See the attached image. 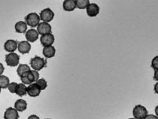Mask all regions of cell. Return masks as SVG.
I'll return each mask as SVG.
<instances>
[{
  "instance_id": "obj_1",
  "label": "cell",
  "mask_w": 158,
  "mask_h": 119,
  "mask_svg": "<svg viewBox=\"0 0 158 119\" xmlns=\"http://www.w3.org/2000/svg\"><path fill=\"white\" fill-rule=\"evenodd\" d=\"M39 73L37 71L31 70L23 73L20 77L23 83L30 85L39 79Z\"/></svg>"
},
{
  "instance_id": "obj_2",
  "label": "cell",
  "mask_w": 158,
  "mask_h": 119,
  "mask_svg": "<svg viewBox=\"0 0 158 119\" xmlns=\"http://www.w3.org/2000/svg\"><path fill=\"white\" fill-rule=\"evenodd\" d=\"M46 63V61L43 58L36 56L31 59L30 64L34 70L39 71L45 67Z\"/></svg>"
},
{
  "instance_id": "obj_3",
  "label": "cell",
  "mask_w": 158,
  "mask_h": 119,
  "mask_svg": "<svg viewBox=\"0 0 158 119\" xmlns=\"http://www.w3.org/2000/svg\"><path fill=\"white\" fill-rule=\"evenodd\" d=\"M146 108L141 104L135 105L133 108V116L136 119H143L148 114Z\"/></svg>"
},
{
  "instance_id": "obj_4",
  "label": "cell",
  "mask_w": 158,
  "mask_h": 119,
  "mask_svg": "<svg viewBox=\"0 0 158 119\" xmlns=\"http://www.w3.org/2000/svg\"><path fill=\"white\" fill-rule=\"evenodd\" d=\"M26 23L29 26L34 27L38 26L40 20V16L35 12H31L25 17Z\"/></svg>"
},
{
  "instance_id": "obj_5",
  "label": "cell",
  "mask_w": 158,
  "mask_h": 119,
  "mask_svg": "<svg viewBox=\"0 0 158 119\" xmlns=\"http://www.w3.org/2000/svg\"><path fill=\"white\" fill-rule=\"evenodd\" d=\"M20 60L19 56L14 52H10L5 56V61L7 65L9 66L14 67L17 66Z\"/></svg>"
},
{
  "instance_id": "obj_6",
  "label": "cell",
  "mask_w": 158,
  "mask_h": 119,
  "mask_svg": "<svg viewBox=\"0 0 158 119\" xmlns=\"http://www.w3.org/2000/svg\"><path fill=\"white\" fill-rule=\"evenodd\" d=\"M54 15V12L51 9L47 8L41 11L40 17L43 22L48 23L52 20Z\"/></svg>"
},
{
  "instance_id": "obj_7",
  "label": "cell",
  "mask_w": 158,
  "mask_h": 119,
  "mask_svg": "<svg viewBox=\"0 0 158 119\" xmlns=\"http://www.w3.org/2000/svg\"><path fill=\"white\" fill-rule=\"evenodd\" d=\"M37 31L41 35L50 33L51 32L52 27L48 23L42 22L37 26Z\"/></svg>"
},
{
  "instance_id": "obj_8",
  "label": "cell",
  "mask_w": 158,
  "mask_h": 119,
  "mask_svg": "<svg viewBox=\"0 0 158 119\" xmlns=\"http://www.w3.org/2000/svg\"><path fill=\"white\" fill-rule=\"evenodd\" d=\"M40 41L44 47L51 46L54 42V36L51 33L42 35L40 37Z\"/></svg>"
},
{
  "instance_id": "obj_9",
  "label": "cell",
  "mask_w": 158,
  "mask_h": 119,
  "mask_svg": "<svg viewBox=\"0 0 158 119\" xmlns=\"http://www.w3.org/2000/svg\"><path fill=\"white\" fill-rule=\"evenodd\" d=\"M41 90L37 85L35 83H32L27 87V93L31 97L38 96L41 93Z\"/></svg>"
},
{
  "instance_id": "obj_10",
  "label": "cell",
  "mask_w": 158,
  "mask_h": 119,
  "mask_svg": "<svg viewBox=\"0 0 158 119\" xmlns=\"http://www.w3.org/2000/svg\"><path fill=\"white\" fill-rule=\"evenodd\" d=\"M100 7L96 3H90L86 8V11L88 15L90 17L96 16L99 12Z\"/></svg>"
},
{
  "instance_id": "obj_11",
  "label": "cell",
  "mask_w": 158,
  "mask_h": 119,
  "mask_svg": "<svg viewBox=\"0 0 158 119\" xmlns=\"http://www.w3.org/2000/svg\"><path fill=\"white\" fill-rule=\"evenodd\" d=\"M39 34L37 30L34 29H28L26 33L25 37L28 42H33L38 38Z\"/></svg>"
},
{
  "instance_id": "obj_12",
  "label": "cell",
  "mask_w": 158,
  "mask_h": 119,
  "mask_svg": "<svg viewBox=\"0 0 158 119\" xmlns=\"http://www.w3.org/2000/svg\"><path fill=\"white\" fill-rule=\"evenodd\" d=\"M17 48L19 52L25 54L29 52L31 48V46L27 41H22L18 44Z\"/></svg>"
},
{
  "instance_id": "obj_13",
  "label": "cell",
  "mask_w": 158,
  "mask_h": 119,
  "mask_svg": "<svg viewBox=\"0 0 158 119\" xmlns=\"http://www.w3.org/2000/svg\"><path fill=\"white\" fill-rule=\"evenodd\" d=\"M19 117L18 111L11 107L7 108L4 113V117L5 119H18Z\"/></svg>"
},
{
  "instance_id": "obj_14",
  "label": "cell",
  "mask_w": 158,
  "mask_h": 119,
  "mask_svg": "<svg viewBox=\"0 0 158 119\" xmlns=\"http://www.w3.org/2000/svg\"><path fill=\"white\" fill-rule=\"evenodd\" d=\"M17 42L13 39H8L4 43V49L6 51L10 53L14 52L17 48Z\"/></svg>"
},
{
  "instance_id": "obj_15",
  "label": "cell",
  "mask_w": 158,
  "mask_h": 119,
  "mask_svg": "<svg viewBox=\"0 0 158 119\" xmlns=\"http://www.w3.org/2000/svg\"><path fill=\"white\" fill-rule=\"evenodd\" d=\"M56 50L52 45L44 47L43 54L46 58H50L53 57L55 54Z\"/></svg>"
},
{
  "instance_id": "obj_16",
  "label": "cell",
  "mask_w": 158,
  "mask_h": 119,
  "mask_svg": "<svg viewBox=\"0 0 158 119\" xmlns=\"http://www.w3.org/2000/svg\"><path fill=\"white\" fill-rule=\"evenodd\" d=\"M63 7L65 11H71L76 7L75 0H66L64 1Z\"/></svg>"
},
{
  "instance_id": "obj_17",
  "label": "cell",
  "mask_w": 158,
  "mask_h": 119,
  "mask_svg": "<svg viewBox=\"0 0 158 119\" xmlns=\"http://www.w3.org/2000/svg\"><path fill=\"white\" fill-rule=\"evenodd\" d=\"M27 107L26 101L22 99H17L15 103L14 107L18 111L23 112L25 110Z\"/></svg>"
},
{
  "instance_id": "obj_18",
  "label": "cell",
  "mask_w": 158,
  "mask_h": 119,
  "mask_svg": "<svg viewBox=\"0 0 158 119\" xmlns=\"http://www.w3.org/2000/svg\"><path fill=\"white\" fill-rule=\"evenodd\" d=\"M15 29L16 32L19 33H24L26 31L27 28L26 22L19 21L17 22L15 25Z\"/></svg>"
},
{
  "instance_id": "obj_19",
  "label": "cell",
  "mask_w": 158,
  "mask_h": 119,
  "mask_svg": "<svg viewBox=\"0 0 158 119\" xmlns=\"http://www.w3.org/2000/svg\"><path fill=\"white\" fill-rule=\"evenodd\" d=\"M27 93V87L23 83L18 84L15 93L20 96L25 95Z\"/></svg>"
},
{
  "instance_id": "obj_20",
  "label": "cell",
  "mask_w": 158,
  "mask_h": 119,
  "mask_svg": "<svg viewBox=\"0 0 158 119\" xmlns=\"http://www.w3.org/2000/svg\"><path fill=\"white\" fill-rule=\"evenodd\" d=\"M30 70V68L28 65L21 64L18 67L17 69V72L18 75L20 77L23 73Z\"/></svg>"
},
{
  "instance_id": "obj_21",
  "label": "cell",
  "mask_w": 158,
  "mask_h": 119,
  "mask_svg": "<svg viewBox=\"0 0 158 119\" xmlns=\"http://www.w3.org/2000/svg\"><path fill=\"white\" fill-rule=\"evenodd\" d=\"M76 7L80 9L86 8L90 4L89 0H75Z\"/></svg>"
},
{
  "instance_id": "obj_22",
  "label": "cell",
  "mask_w": 158,
  "mask_h": 119,
  "mask_svg": "<svg viewBox=\"0 0 158 119\" xmlns=\"http://www.w3.org/2000/svg\"><path fill=\"white\" fill-rule=\"evenodd\" d=\"M9 83L10 80L8 77L2 75L0 76V87L1 89L7 88Z\"/></svg>"
},
{
  "instance_id": "obj_23",
  "label": "cell",
  "mask_w": 158,
  "mask_h": 119,
  "mask_svg": "<svg viewBox=\"0 0 158 119\" xmlns=\"http://www.w3.org/2000/svg\"><path fill=\"white\" fill-rule=\"evenodd\" d=\"M35 83L37 85L41 90H45L47 86V82L43 78L38 79Z\"/></svg>"
},
{
  "instance_id": "obj_24",
  "label": "cell",
  "mask_w": 158,
  "mask_h": 119,
  "mask_svg": "<svg viewBox=\"0 0 158 119\" xmlns=\"http://www.w3.org/2000/svg\"><path fill=\"white\" fill-rule=\"evenodd\" d=\"M18 83L13 82L10 83L8 86L7 88L10 92L12 93H15Z\"/></svg>"
},
{
  "instance_id": "obj_25",
  "label": "cell",
  "mask_w": 158,
  "mask_h": 119,
  "mask_svg": "<svg viewBox=\"0 0 158 119\" xmlns=\"http://www.w3.org/2000/svg\"><path fill=\"white\" fill-rule=\"evenodd\" d=\"M158 56H155L152 60L151 62V67L154 70H158Z\"/></svg>"
},
{
  "instance_id": "obj_26",
  "label": "cell",
  "mask_w": 158,
  "mask_h": 119,
  "mask_svg": "<svg viewBox=\"0 0 158 119\" xmlns=\"http://www.w3.org/2000/svg\"><path fill=\"white\" fill-rule=\"evenodd\" d=\"M143 119H158L157 116L153 114L147 115Z\"/></svg>"
},
{
  "instance_id": "obj_27",
  "label": "cell",
  "mask_w": 158,
  "mask_h": 119,
  "mask_svg": "<svg viewBox=\"0 0 158 119\" xmlns=\"http://www.w3.org/2000/svg\"><path fill=\"white\" fill-rule=\"evenodd\" d=\"M158 70H154L153 79L155 81H158Z\"/></svg>"
},
{
  "instance_id": "obj_28",
  "label": "cell",
  "mask_w": 158,
  "mask_h": 119,
  "mask_svg": "<svg viewBox=\"0 0 158 119\" xmlns=\"http://www.w3.org/2000/svg\"><path fill=\"white\" fill-rule=\"evenodd\" d=\"M27 119H40L39 117L37 115L35 114H32Z\"/></svg>"
},
{
  "instance_id": "obj_29",
  "label": "cell",
  "mask_w": 158,
  "mask_h": 119,
  "mask_svg": "<svg viewBox=\"0 0 158 119\" xmlns=\"http://www.w3.org/2000/svg\"><path fill=\"white\" fill-rule=\"evenodd\" d=\"M154 90L155 93L157 94L158 93V83L157 82L154 85Z\"/></svg>"
},
{
  "instance_id": "obj_30",
  "label": "cell",
  "mask_w": 158,
  "mask_h": 119,
  "mask_svg": "<svg viewBox=\"0 0 158 119\" xmlns=\"http://www.w3.org/2000/svg\"><path fill=\"white\" fill-rule=\"evenodd\" d=\"M4 70V68L3 64L0 63V76L3 73Z\"/></svg>"
},
{
  "instance_id": "obj_31",
  "label": "cell",
  "mask_w": 158,
  "mask_h": 119,
  "mask_svg": "<svg viewBox=\"0 0 158 119\" xmlns=\"http://www.w3.org/2000/svg\"><path fill=\"white\" fill-rule=\"evenodd\" d=\"M155 114L156 115V116H157L158 113V107L157 105L156 106L155 108Z\"/></svg>"
},
{
  "instance_id": "obj_32",
  "label": "cell",
  "mask_w": 158,
  "mask_h": 119,
  "mask_svg": "<svg viewBox=\"0 0 158 119\" xmlns=\"http://www.w3.org/2000/svg\"><path fill=\"white\" fill-rule=\"evenodd\" d=\"M128 119H135V118H129Z\"/></svg>"
},
{
  "instance_id": "obj_33",
  "label": "cell",
  "mask_w": 158,
  "mask_h": 119,
  "mask_svg": "<svg viewBox=\"0 0 158 119\" xmlns=\"http://www.w3.org/2000/svg\"><path fill=\"white\" fill-rule=\"evenodd\" d=\"M1 87H0V93H1Z\"/></svg>"
},
{
  "instance_id": "obj_34",
  "label": "cell",
  "mask_w": 158,
  "mask_h": 119,
  "mask_svg": "<svg viewBox=\"0 0 158 119\" xmlns=\"http://www.w3.org/2000/svg\"><path fill=\"white\" fill-rule=\"evenodd\" d=\"M50 119V118H46V119Z\"/></svg>"
}]
</instances>
